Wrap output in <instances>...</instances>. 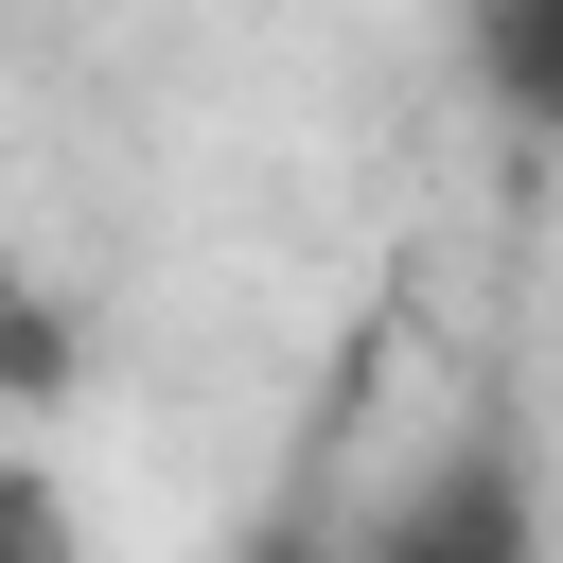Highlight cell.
Instances as JSON below:
<instances>
[{
	"instance_id": "cell-1",
	"label": "cell",
	"mask_w": 563,
	"mask_h": 563,
	"mask_svg": "<svg viewBox=\"0 0 563 563\" xmlns=\"http://www.w3.org/2000/svg\"><path fill=\"white\" fill-rule=\"evenodd\" d=\"M352 563H545L528 457H510V440H457V457H422V475L369 510V545H352Z\"/></svg>"
},
{
	"instance_id": "cell-2",
	"label": "cell",
	"mask_w": 563,
	"mask_h": 563,
	"mask_svg": "<svg viewBox=\"0 0 563 563\" xmlns=\"http://www.w3.org/2000/svg\"><path fill=\"white\" fill-rule=\"evenodd\" d=\"M475 70H493V106H510V123H545V141H563V0H475Z\"/></svg>"
},
{
	"instance_id": "cell-3",
	"label": "cell",
	"mask_w": 563,
	"mask_h": 563,
	"mask_svg": "<svg viewBox=\"0 0 563 563\" xmlns=\"http://www.w3.org/2000/svg\"><path fill=\"white\" fill-rule=\"evenodd\" d=\"M0 563H88V528H70V493H53V457H18V440H0Z\"/></svg>"
},
{
	"instance_id": "cell-4",
	"label": "cell",
	"mask_w": 563,
	"mask_h": 563,
	"mask_svg": "<svg viewBox=\"0 0 563 563\" xmlns=\"http://www.w3.org/2000/svg\"><path fill=\"white\" fill-rule=\"evenodd\" d=\"M0 387H18V405H53V387H70V334H53V317H18V299H0Z\"/></svg>"
},
{
	"instance_id": "cell-5",
	"label": "cell",
	"mask_w": 563,
	"mask_h": 563,
	"mask_svg": "<svg viewBox=\"0 0 563 563\" xmlns=\"http://www.w3.org/2000/svg\"><path fill=\"white\" fill-rule=\"evenodd\" d=\"M246 563H334V545H246Z\"/></svg>"
}]
</instances>
